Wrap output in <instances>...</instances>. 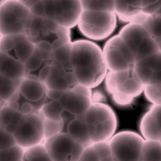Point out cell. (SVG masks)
Returning a JSON list of instances; mask_svg holds the SVG:
<instances>
[{"instance_id":"obj_1","label":"cell","mask_w":161,"mask_h":161,"mask_svg":"<svg viewBox=\"0 0 161 161\" xmlns=\"http://www.w3.org/2000/svg\"><path fill=\"white\" fill-rule=\"evenodd\" d=\"M71 66L78 84L94 89L104 81L108 72L103 49L90 40L71 43Z\"/></svg>"},{"instance_id":"obj_2","label":"cell","mask_w":161,"mask_h":161,"mask_svg":"<svg viewBox=\"0 0 161 161\" xmlns=\"http://www.w3.org/2000/svg\"><path fill=\"white\" fill-rule=\"evenodd\" d=\"M92 143L109 141L117 129V115L106 103H93L83 115Z\"/></svg>"},{"instance_id":"obj_3","label":"cell","mask_w":161,"mask_h":161,"mask_svg":"<svg viewBox=\"0 0 161 161\" xmlns=\"http://www.w3.org/2000/svg\"><path fill=\"white\" fill-rule=\"evenodd\" d=\"M117 20L115 12L83 10L77 27L88 40L103 41L113 35Z\"/></svg>"},{"instance_id":"obj_4","label":"cell","mask_w":161,"mask_h":161,"mask_svg":"<svg viewBox=\"0 0 161 161\" xmlns=\"http://www.w3.org/2000/svg\"><path fill=\"white\" fill-rule=\"evenodd\" d=\"M118 35L132 52L136 62L159 51L158 42L150 35L143 25L132 22L126 23Z\"/></svg>"},{"instance_id":"obj_5","label":"cell","mask_w":161,"mask_h":161,"mask_svg":"<svg viewBox=\"0 0 161 161\" xmlns=\"http://www.w3.org/2000/svg\"><path fill=\"white\" fill-rule=\"evenodd\" d=\"M31 12L22 0H7L0 6V36L25 33Z\"/></svg>"},{"instance_id":"obj_6","label":"cell","mask_w":161,"mask_h":161,"mask_svg":"<svg viewBox=\"0 0 161 161\" xmlns=\"http://www.w3.org/2000/svg\"><path fill=\"white\" fill-rule=\"evenodd\" d=\"M145 142L142 136L131 130L117 132L110 140L114 161H141Z\"/></svg>"},{"instance_id":"obj_7","label":"cell","mask_w":161,"mask_h":161,"mask_svg":"<svg viewBox=\"0 0 161 161\" xmlns=\"http://www.w3.org/2000/svg\"><path fill=\"white\" fill-rule=\"evenodd\" d=\"M108 71L121 72L134 68L136 59L129 47L118 34L111 36L103 48Z\"/></svg>"},{"instance_id":"obj_8","label":"cell","mask_w":161,"mask_h":161,"mask_svg":"<svg viewBox=\"0 0 161 161\" xmlns=\"http://www.w3.org/2000/svg\"><path fill=\"white\" fill-rule=\"evenodd\" d=\"M45 17L72 29L76 27L83 12L80 0H43Z\"/></svg>"},{"instance_id":"obj_9","label":"cell","mask_w":161,"mask_h":161,"mask_svg":"<svg viewBox=\"0 0 161 161\" xmlns=\"http://www.w3.org/2000/svg\"><path fill=\"white\" fill-rule=\"evenodd\" d=\"M43 144L52 161L80 160L84 149V146L64 131L45 140Z\"/></svg>"},{"instance_id":"obj_10","label":"cell","mask_w":161,"mask_h":161,"mask_svg":"<svg viewBox=\"0 0 161 161\" xmlns=\"http://www.w3.org/2000/svg\"><path fill=\"white\" fill-rule=\"evenodd\" d=\"M13 135L17 145L23 149L42 144L45 141L43 117L39 112L25 115Z\"/></svg>"},{"instance_id":"obj_11","label":"cell","mask_w":161,"mask_h":161,"mask_svg":"<svg viewBox=\"0 0 161 161\" xmlns=\"http://www.w3.org/2000/svg\"><path fill=\"white\" fill-rule=\"evenodd\" d=\"M103 82L108 94L117 91L136 98L143 93L145 88V84L137 76L134 68L121 72L108 71Z\"/></svg>"},{"instance_id":"obj_12","label":"cell","mask_w":161,"mask_h":161,"mask_svg":"<svg viewBox=\"0 0 161 161\" xmlns=\"http://www.w3.org/2000/svg\"><path fill=\"white\" fill-rule=\"evenodd\" d=\"M60 102L69 117H80L93 104V89L77 84L64 91Z\"/></svg>"},{"instance_id":"obj_13","label":"cell","mask_w":161,"mask_h":161,"mask_svg":"<svg viewBox=\"0 0 161 161\" xmlns=\"http://www.w3.org/2000/svg\"><path fill=\"white\" fill-rule=\"evenodd\" d=\"M35 44L25 33L0 36V51L22 63L34 52Z\"/></svg>"},{"instance_id":"obj_14","label":"cell","mask_w":161,"mask_h":161,"mask_svg":"<svg viewBox=\"0 0 161 161\" xmlns=\"http://www.w3.org/2000/svg\"><path fill=\"white\" fill-rule=\"evenodd\" d=\"M134 69L146 85H161V51L136 62Z\"/></svg>"},{"instance_id":"obj_15","label":"cell","mask_w":161,"mask_h":161,"mask_svg":"<svg viewBox=\"0 0 161 161\" xmlns=\"http://www.w3.org/2000/svg\"><path fill=\"white\" fill-rule=\"evenodd\" d=\"M77 84L71 64L51 60V73L46 82L47 88L67 91Z\"/></svg>"},{"instance_id":"obj_16","label":"cell","mask_w":161,"mask_h":161,"mask_svg":"<svg viewBox=\"0 0 161 161\" xmlns=\"http://www.w3.org/2000/svg\"><path fill=\"white\" fill-rule=\"evenodd\" d=\"M47 87L45 83L31 77L22 79L18 88V92L22 97L40 107L47 99Z\"/></svg>"},{"instance_id":"obj_17","label":"cell","mask_w":161,"mask_h":161,"mask_svg":"<svg viewBox=\"0 0 161 161\" xmlns=\"http://www.w3.org/2000/svg\"><path fill=\"white\" fill-rule=\"evenodd\" d=\"M66 121H68L64 125V126H66L65 132L68 133L75 141H77L84 147L89 146L93 144L91 141L88 126L83 116L71 117L66 119Z\"/></svg>"},{"instance_id":"obj_18","label":"cell","mask_w":161,"mask_h":161,"mask_svg":"<svg viewBox=\"0 0 161 161\" xmlns=\"http://www.w3.org/2000/svg\"><path fill=\"white\" fill-rule=\"evenodd\" d=\"M0 75L11 80H22L25 76L24 63L0 51Z\"/></svg>"},{"instance_id":"obj_19","label":"cell","mask_w":161,"mask_h":161,"mask_svg":"<svg viewBox=\"0 0 161 161\" xmlns=\"http://www.w3.org/2000/svg\"><path fill=\"white\" fill-rule=\"evenodd\" d=\"M117 19L128 23L142 12V0H114Z\"/></svg>"},{"instance_id":"obj_20","label":"cell","mask_w":161,"mask_h":161,"mask_svg":"<svg viewBox=\"0 0 161 161\" xmlns=\"http://www.w3.org/2000/svg\"><path fill=\"white\" fill-rule=\"evenodd\" d=\"M24 117L21 112L5 103L0 110V127L13 134Z\"/></svg>"},{"instance_id":"obj_21","label":"cell","mask_w":161,"mask_h":161,"mask_svg":"<svg viewBox=\"0 0 161 161\" xmlns=\"http://www.w3.org/2000/svg\"><path fill=\"white\" fill-rule=\"evenodd\" d=\"M140 131L142 137L146 141L161 142V131L149 111H147L141 117L140 121Z\"/></svg>"},{"instance_id":"obj_22","label":"cell","mask_w":161,"mask_h":161,"mask_svg":"<svg viewBox=\"0 0 161 161\" xmlns=\"http://www.w3.org/2000/svg\"><path fill=\"white\" fill-rule=\"evenodd\" d=\"M39 113L44 118L55 121L64 120L65 117V111L64 107L62 106L61 103L57 100H51L47 98L42 103Z\"/></svg>"},{"instance_id":"obj_23","label":"cell","mask_w":161,"mask_h":161,"mask_svg":"<svg viewBox=\"0 0 161 161\" xmlns=\"http://www.w3.org/2000/svg\"><path fill=\"white\" fill-rule=\"evenodd\" d=\"M8 104H9L13 108H16L17 110L21 112L22 114L24 115H30L38 113L41 108L39 105L34 103H31L29 100L22 97L18 91L14 95V97L9 100Z\"/></svg>"},{"instance_id":"obj_24","label":"cell","mask_w":161,"mask_h":161,"mask_svg":"<svg viewBox=\"0 0 161 161\" xmlns=\"http://www.w3.org/2000/svg\"><path fill=\"white\" fill-rule=\"evenodd\" d=\"M49 62L51 61L43 59L42 55L36 50H34L33 53L31 54V56L24 63V77H31L36 79V76H37L39 71L41 70V69Z\"/></svg>"},{"instance_id":"obj_25","label":"cell","mask_w":161,"mask_h":161,"mask_svg":"<svg viewBox=\"0 0 161 161\" xmlns=\"http://www.w3.org/2000/svg\"><path fill=\"white\" fill-rule=\"evenodd\" d=\"M22 80H11L0 75V99L8 103L18 91Z\"/></svg>"},{"instance_id":"obj_26","label":"cell","mask_w":161,"mask_h":161,"mask_svg":"<svg viewBox=\"0 0 161 161\" xmlns=\"http://www.w3.org/2000/svg\"><path fill=\"white\" fill-rule=\"evenodd\" d=\"M141 161H161V142L145 140Z\"/></svg>"},{"instance_id":"obj_27","label":"cell","mask_w":161,"mask_h":161,"mask_svg":"<svg viewBox=\"0 0 161 161\" xmlns=\"http://www.w3.org/2000/svg\"><path fill=\"white\" fill-rule=\"evenodd\" d=\"M22 161H52L44 144L25 149Z\"/></svg>"},{"instance_id":"obj_28","label":"cell","mask_w":161,"mask_h":161,"mask_svg":"<svg viewBox=\"0 0 161 161\" xmlns=\"http://www.w3.org/2000/svg\"><path fill=\"white\" fill-rule=\"evenodd\" d=\"M143 26L157 42L161 41V14H149Z\"/></svg>"},{"instance_id":"obj_29","label":"cell","mask_w":161,"mask_h":161,"mask_svg":"<svg viewBox=\"0 0 161 161\" xmlns=\"http://www.w3.org/2000/svg\"><path fill=\"white\" fill-rule=\"evenodd\" d=\"M84 10L114 12V0H80Z\"/></svg>"},{"instance_id":"obj_30","label":"cell","mask_w":161,"mask_h":161,"mask_svg":"<svg viewBox=\"0 0 161 161\" xmlns=\"http://www.w3.org/2000/svg\"><path fill=\"white\" fill-rule=\"evenodd\" d=\"M64 125H65L64 120L55 121V120L47 119V118L43 117L45 140L49 139V138L62 132L64 130Z\"/></svg>"},{"instance_id":"obj_31","label":"cell","mask_w":161,"mask_h":161,"mask_svg":"<svg viewBox=\"0 0 161 161\" xmlns=\"http://www.w3.org/2000/svg\"><path fill=\"white\" fill-rule=\"evenodd\" d=\"M25 149L18 145L0 151V161H22Z\"/></svg>"},{"instance_id":"obj_32","label":"cell","mask_w":161,"mask_h":161,"mask_svg":"<svg viewBox=\"0 0 161 161\" xmlns=\"http://www.w3.org/2000/svg\"><path fill=\"white\" fill-rule=\"evenodd\" d=\"M143 93L152 105L161 104V85H146Z\"/></svg>"},{"instance_id":"obj_33","label":"cell","mask_w":161,"mask_h":161,"mask_svg":"<svg viewBox=\"0 0 161 161\" xmlns=\"http://www.w3.org/2000/svg\"><path fill=\"white\" fill-rule=\"evenodd\" d=\"M109 95L111 96V98H112L113 103L118 108H129L134 103V97L125 95L123 93H120V92H117V91H114Z\"/></svg>"},{"instance_id":"obj_34","label":"cell","mask_w":161,"mask_h":161,"mask_svg":"<svg viewBox=\"0 0 161 161\" xmlns=\"http://www.w3.org/2000/svg\"><path fill=\"white\" fill-rule=\"evenodd\" d=\"M16 145L17 142L14 135L4 130L3 128L0 127V151L13 147Z\"/></svg>"},{"instance_id":"obj_35","label":"cell","mask_w":161,"mask_h":161,"mask_svg":"<svg viewBox=\"0 0 161 161\" xmlns=\"http://www.w3.org/2000/svg\"><path fill=\"white\" fill-rule=\"evenodd\" d=\"M92 146L94 148V150L97 151L101 159L112 155V150H111L109 141L96 142V143L92 144Z\"/></svg>"},{"instance_id":"obj_36","label":"cell","mask_w":161,"mask_h":161,"mask_svg":"<svg viewBox=\"0 0 161 161\" xmlns=\"http://www.w3.org/2000/svg\"><path fill=\"white\" fill-rule=\"evenodd\" d=\"M160 9L161 0H142V12L145 14H156Z\"/></svg>"},{"instance_id":"obj_37","label":"cell","mask_w":161,"mask_h":161,"mask_svg":"<svg viewBox=\"0 0 161 161\" xmlns=\"http://www.w3.org/2000/svg\"><path fill=\"white\" fill-rule=\"evenodd\" d=\"M100 157L94 148L91 145L89 146L84 147L83 153L81 154L80 161H100Z\"/></svg>"},{"instance_id":"obj_38","label":"cell","mask_w":161,"mask_h":161,"mask_svg":"<svg viewBox=\"0 0 161 161\" xmlns=\"http://www.w3.org/2000/svg\"><path fill=\"white\" fill-rule=\"evenodd\" d=\"M31 14L33 16H38V17H45V7L43 0H40L38 2L30 6L28 8Z\"/></svg>"},{"instance_id":"obj_39","label":"cell","mask_w":161,"mask_h":161,"mask_svg":"<svg viewBox=\"0 0 161 161\" xmlns=\"http://www.w3.org/2000/svg\"><path fill=\"white\" fill-rule=\"evenodd\" d=\"M149 112L151 113L155 123L161 131V104L160 105H152L149 109Z\"/></svg>"},{"instance_id":"obj_40","label":"cell","mask_w":161,"mask_h":161,"mask_svg":"<svg viewBox=\"0 0 161 161\" xmlns=\"http://www.w3.org/2000/svg\"><path fill=\"white\" fill-rule=\"evenodd\" d=\"M64 91L58 90V89H52V88H47V98L51 100H57L60 101L62 95Z\"/></svg>"},{"instance_id":"obj_41","label":"cell","mask_w":161,"mask_h":161,"mask_svg":"<svg viewBox=\"0 0 161 161\" xmlns=\"http://www.w3.org/2000/svg\"><path fill=\"white\" fill-rule=\"evenodd\" d=\"M106 95L101 90H93V103H105Z\"/></svg>"},{"instance_id":"obj_42","label":"cell","mask_w":161,"mask_h":161,"mask_svg":"<svg viewBox=\"0 0 161 161\" xmlns=\"http://www.w3.org/2000/svg\"><path fill=\"white\" fill-rule=\"evenodd\" d=\"M100 161H114V160H113V156L111 155V156L106 157V158H103V159H100Z\"/></svg>"},{"instance_id":"obj_43","label":"cell","mask_w":161,"mask_h":161,"mask_svg":"<svg viewBox=\"0 0 161 161\" xmlns=\"http://www.w3.org/2000/svg\"><path fill=\"white\" fill-rule=\"evenodd\" d=\"M3 105H4V103H3V102L2 100L0 99V110L2 109V108H3Z\"/></svg>"},{"instance_id":"obj_44","label":"cell","mask_w":161,"mask_h":161,"mask_svg":"<svg viewBox=\"0 0 161 161\" xmlns=\"http://www.w3.org/2000/svg\"><path fill=\"white\" fill-rule=\"evenodd\" d=\"M5 1H7V0H0V6H1V5L5 2Z\"/></svg>"},{"instance_id":"obj_45","label":"cell","mask_w":161,"mask_h":161,"mask_svg":"<svg viewBox=\"0 0 161 161\" xmlns=\"http://www.w3.org/2000/svg\"><path fill=\"white\" fill-rule=\"evenodd\" d=\"M158 45H159V51H161V41L159 42H158Z\"/></svg>"},{"instance_id":"obj_46","label":"cell","mask_w":161,"mask_h":161,"mask_svg":"<svg viewBox=\"0 0 161 161\" xmlns=\"http://www.w3.org/2000/svg\"><path fill=\"white\" fill-rule=\"evenodd\" d=\"M156 14H161V9H160V10H159V12H158V13H156Z\"/></svg>"},{"instance_id":"obj_47","label":"cell","mask_w":161,"mask_h":161,"mask_svg":"<svg viewBox=\"0 0 161 161\" xmlns=\"http://www.w3.org/2000/svg\"><path fill=\"white\" fill-rule=\"evenodd\" d=\"M78 161H80V160H78Z\"/></svg>"}]
</instances>
